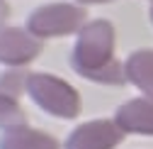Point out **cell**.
Wrapping results in <instances>:
<instances>
[{
    "label": "cell",
    "instance_id": "cell-1",
    "mask_svg": "<svg viewBox=\"0 0 153 149\" xmlns=\"http://www.w3.org/2000/svg\"><path fill=\"white\" fill-rule=\"evenodd\" d=\"M114 27L109 20L88 22L75 39L71 64L80 76L105 86H122L126 81L124 64L114 59Z\"/></svg>",
    "mask_w": 153,
    "mask_h": 149
},
{
    "label": "cell",
    "instance_id": "cell-4",
    "mask_svg": "<svg viewBox=\"0 0 153 149\" xmlns=\"http://www.w3.org/2000/svg\"><path fill=\"white\" fill-rule=\"evenodd\" d=\"M124 139V129L114 120L83 122L66 137V149H114Z\"/></svg>",
    "mask_w": 153,
    "mask_h": 149
},
{
    "label": "cell",
    "instance_id": "cell-5",
    "mask_svg": "<svg viewBox=\"0 0 153 149\" xmlns=\"http://www.w3.org/2000/svg\"><path fill=\"white\" fill-rule=\"evenodd\" d=\"M42 54V39L22 27H0V64L22 68Z\"/></svg>",
    "mask_w": 153,
    "mask_h": 149
},
{
    "label": "cell",
    "instance_id": "cell-13",
    "mask_svg": "<svg viewBox=\"0 0 153 149\" xmlns=\"http://www.w3.org/2000/svg\"><path fill=\"white\" fill-rule=\"evenodd\" d=\"M151 22H153V3H151Z\"/></svg>",
    "mask_w": 153,
    "mask_h": 149
},
{
    "label": "cell",
    "instance_id": "cell-2",
    "mask_svg": "<svg viewBox=\"0 0 153 149\" xmlns=\"http://www.w3.org/2000/svg\"><path fill=\"white\" fill-rule=\"evenodd\" d=\"M27 96L39 105L44 113L73 120L80 115V93L68 81L51 76V73H29Z\"/></svg>",
    "mask_w": 153,
    "mask_h": 149
},
{
    "label": "cell",
    "instance_id": "cell-14",
    "mask_svg": "<svg viewBox=\"0 0 153 149\" xmlns=\"http://www.w3.org/2000/svg\"><path fill=\"white\" fill-rule=\"evenodd\" d=\"M151 3H153V0H151Z\"/></svg>",
    "mask_w": 153,
    "mask_h": 149
},
{
    "label": "cell",
    "instance_id": "cell-10",
    "mask_svg": "<svg viewBox=\"0 0 153 149\" xmlns=\"http://www.w3.org/2000/svg\"><path fill=\"white\" fill-rule=\"evenodd\" d=\"M27 78L29 73L25 68H10L0 76V93L10 98H20L22 93L27 90Z\"/></svg>",
    "mask_w": 153,
    "mask_h": 149
},
{
    "label": "cell",
    "instance_id": "cell-7",
    "mask_svg": "<svg viewBox=\"0 0 153 149\" xmlns=\"http://www.w3.org/2000/svg\"><path fill=\"white\" fill-rule=\"evenodd\" d=\"M0 149H59V142L42 129L22 125L5 129L0 137Z\"/></svg>",
    "mask_w": 153,
    "mask_h": 149
},
{
    "label": "cell",
    "instance_id": "cell-3",
    "mask_svg": "<svg viewBox=\"0 0 153 149\" xmlns=\"http://www.w3.org/2000/svg\"><path fill=\"white\" fill-rule=\"evenodd\" d=\"M88 12L83 5L73 3H49L36 8L27 17V29L36 39H46V37H66L73 32H80L88 22Z\"/></svg>",
    "mask_w": 153,
    "mask_h": 149
},
{
    "label": "cell",
    "instance_id": "cell-11",
    "mask_svg": "<svg viewBox=\"0 0 153 149\" xmlns=\"http://www.w3.org/2000/svg\"><path fill=\"white\" fill-rule=\"evenodd\" d=\"M10 17V5L5 3V0H0V27L5 25V20Z\"/></svg>",
    "mask_w": 153,
    "mask_h": 149
},
{
    "label": "cell",
    "instance_id": "cell-9",
    "mask_svg": "<svg viewBox=\"0 0 153 149\" xmlns=\"http://www.w3.org/2000/svg\"><path fill=\"white\" fill-rule=\"evenodd\" d=\"M22 125H27V115L20 108L17 98L0 93V129H12V127H22Z\"/></svg>",
    "mask_w": 153,
    "mask_h": 149
},
{
    "label": "cell",
    "instance_id": "cell-12",
    "mask_svg": "<svg viewBox=\"0 0 153 149\" xmlns=\"http://www.w3.org/2000/svg\"><path fill=\"white\" fill-rule=\"evenodd\" d=\"M80 5H100V3H109V0H78Z\"/></svg>",
    "mask_w": 153,
    "mask_h": 149
},
{
    "label": "cell",
    "instance_id": "cell-6",
    "mask_svg": "<svg viewBox=\"0 0 153 149\" xmlns=\"http://www.w3.org/2000/svg\"><path fill=\"white\" fill-rule=\"evenodd\" d=\"M117 122L124 132L134 135H153V98H131L117 108Z\"/></svg>",
    "mask_w": 153,
    "mask_h": 149
},
{
    "label": "cell",
    "instance_id": "cell-8",
    "mask_svg": "<svg viewBox=\"0 0 153 149\" xmlns=\"http://www.w3.org/2000/svg\"><path fill=\"white\" fill-rule=\"evenodd\" d=\"M124 76L141 93H146L148 98H153V49L134 51L124 61Z\"/></svg>",
    "mask_w": 153,
    "mask_h": 149
}]
</instances>
